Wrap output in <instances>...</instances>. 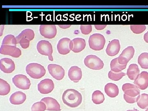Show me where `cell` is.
<instances>
[{
  "instance_id": "obj_21",
  "label": "cell",
  "mask_w": 148,
  "mask_h": 111,
  "mask_svg": "<svg viewBox=\"0 0 148 111\" xmlns=\"http://www.w3.org/2000/svg\"><path fill=\"white\" fill-rule=\"evenodd\" d=\"M140 69L136 64H131L127 69V75L130 80H134L140 75Z\"/></svg>"
},
{
  "instance_id": "obj_11",
  "label": "cell",
  "mask_w": 148,
  "mask_h": 111,
  "mask_svg": "<svg viewBox=\"0 0 148 111\" xmlns=\"http://www.w3.org/2000/svg\"><path fill=\"white\" fill-rule=\"evenodd\" d=\"M0 53L5 55H9L14 58H18L21 55V49L13 46H1Z\"/></svg>"
},
{
  "instance_id": "obj_19",
  "label": "cell",
  "mask_w": 148,
  "mask_h": 111,
  "mask_svg": "<svg viewBox=\"0 0 148 111\" xmlns=\"http://www.w3.org/2000/svg\"><path fill=\"white\" fill-rule=\"evenodd\" d=\"M105 91L109 97L114 98L118 95L119 89L116 84L109 83L105 86Z\"/></svg>"
},
{
  "instance_id": "obj_6",
  "label": "cell",
  "mask_w": 148,
  "mask_h": 111,
  "mask_svg": "<svg viewBox=\"0 0 148 111\" xmlns=\"http://www.w3.org/2000/svg\"><path fill=\"white\" fill-rule=\"evenodd\" d=\"M73 44L72 40L67 38L61 39L58 42L57 45L58 53L62 55H66L72 51Z\"/></svg>"
},
{
  "instance_id": "obj_23",
  "label": "cell",
  "mask_w": 148,
  "mask_h": 111,
  "mask_svg": "<svg viewBox=\"0 0 148 111\" xmlns=\"http://www.w3.org/2000/svg\"><path fill=\"white\" fill-rule=\"evenodd\" d=\"M137 105L142 109H148V94L143 93L138 96Z\"/></svg>"
},
{
  "instance_id": "obj_14",
  "label": "cell",
  "mask_w": 148,
  "mask_h": 111,
  "mask_svg": "<svg viewBox=\"0 0 148 111\" xmlns=\"http://www.w3.org/2000/svg\"><path fill=\"white\" fill-rule=\"evenodd\" d=\"M122 90L124 94L132 98H135L140 95V90L135 85L125 83L122 86Z\"/></svg>"
},
{
  "instance_id": "obj_29",
  "label": "cell",
  "mask_w": 148,
  "mask_h": 111,
  "mask_svg": "<svg viewBox=\"0 0 148 111\" xmlns=\"http://www.w3.org/2000/svg\"><path fill=\"white\" fill-rule=\"evenodd\" d=\"M17 44L16 37L11 34L6 36L3 40L2 45L13 46L16 47Z\"/></svg>"
},
{
  "instance_id": "obj_4",
  "label": "cell",
  "mask_w": 148,
  "mask_h": 111,
  "mask_svg": "<svg viewBox=\"0 0 148 111\" xmlns=\"http://www.w3.org/2000/svg\"><path fill=\"white\" fill-rule=\"evenodd\" d=\"M37 50L38 52L41 54L48 56L49 61H53V57L52 56L53 53V47L51 44L48 41L45 40H42L40 41L37 44Z\"/></svg>"
},
{
  "instance_id": "obj_32",
  "label": "cell",
  "mask_w": 148,
  "mask_h": 111,
  "mask_svg": "<svg viewBox=\"0 0 148 111\" xmlns=\"http://www.w3.org/2000/svg\"><path fill=\"white\" fill-rule=\"evenodd\" d=\"M46 110V106L42 102L35 103L32 106V111H45Z\"/></svg>"
},
{
  "instance_id": "obj_30",
  "label": "cell",
  "mask_w": 148,
  "mask_h": 111,
  "mask_svg": "<svg viewBox=\"0 0 148 111\" xmlns=\"http://www.w3.org/2000/svg\"><path fill=\"white\" fill-rule=\"evenodd\" d=\"M126 75L125 73L123 72H119V73H115L112 71H110L108 73L109 78L111 80L114 81H118L119 80L121 79L123 77L125 76Z\"/></svg>"
},
{
  "instance_id": "obj_25",
  "label": "cell",
  "mask_w": 148,
  "mask_h": 111,
  "mask_svg": "<svg viewBox=\"0 0 148 111\" xmlns=\"http://www.w3.org/2000/svg\"><path fill=\"white\" fill-rule=\"evenodd\" d=\"M127 65H122L118 61L117 58L113 59L110 63L111 70L115 73H119L126 69Z\"/></svg>"
},
{
  "instance_id": "obj_12",
  "label": "cell",
  "mask_w": 148,
  "mask_h": 111,
  "mask_svg": "<svg viewBox=\"0 0 148 111\" xmlns=\"http://www.w3.org/2000/svg\"><path fill=\"white\" fill-rule=\"evenodd\" d=\"M15 69V64L11 59L5 58L0 60V69L5 73H11Z\"/></svg>"
},
{
  "instance_id": "obj_33",
  "label": "cell",
  "mask_w": 148,
  "mask_h": 111,
  "mask_svg": "<svg viewBox=\"0 0 148 111\" xmlns=\"http://www.w3.org/2000/svg\"><path fill=\"white\" fill-rule=\"evenodd\" d=\"M80 30L83 34L88 35L92 31L91 25H81Z\"/></svg>"
},
{
  "instance_id": "obj_15",
  "label": "cell",
  "mask_w": 148,
  "mask_h": 111,
  "mask_svg": "<svg viewBox=\"0 0 148 111\" xmlns=\"http://www.w3.org/2000/svg\"><path fill=\"white\" fill-rule=\"evenodd\" d=\"M41 102L45 103L46 106V110L49 111H60V105L54 98L51 97H45L41 100Z\"/></svg>"
},
{
  "instance_id": "obj_10",
  "label": "cell",
  "mask_w": 148,
  "mask_h": 111,
  "mask_svg": "<svg viewBox=\"0 0 148 111\" xmlns=\"http://www.w3.org/2000/svg\"><path fill=\"white\" fill-rule=\"evenodd\" d=\"M54 84L53 81L49 79H45L41 81L38 84V90L42 94H47L53 91Z\"/></svg>"
},
{
  "instance_id": "obj_27",
  "label": "cell",
  "mask_w": 148,
  "mask_h": 111,
  "mask_svg": "<svg viewBox=\"0 0 148 111\" xmlns=\"http://www.w3.org/2000/svg\"><path fill=\"white\" fill-rule=\"evenodd\" d=\"M138 63L142 69H148V53H141L138 57Z\"/></svg>"
},
{
  "instance_id": "obj_40",
  "label": "cell",
  "mask_w": 148,
  "mask_h": 111,
  "mask_svg": "<svg viewBox=\"0 0 148 111\" xmlns=\"http://www.w3.org/2000/svg\"><path fill=\"white\" fill-rule=\"evenodd\" d=\"M126 111H140L138 110H137V109L134 108V109H133V110H127Z\"/></svg>"
},
{
  "instance_id": "obj_20",
  "label": "cell",
  "mask_w": 148,
  "mask_h": 111,
  "mask_svg": "<svg viewBox=\"0 0 148 111\" xmlns=\"http://www.w3.org/2000/svg\"><path fill=\"white\" fill-rule=\"evenodd\" d=\"M73 44V47L72 51L74 53H79L81 52L86 46L85 40L82 38H77L72 40Z\"/></svg>"
},
{
  "instance_id": "obj_28",
  "label": "cell",
  "mask_w": 148,
  "mask_h": 111,
  "mask_svg": "<svg viewBox=\"0 0 148 111\" xmlns=\"http://www.w3.org/2000/svg\"><path fill=\"white\" fill-rule=\"evenodd\" d=\"M10 91L9 84L4 80L0 79V95H6Z\"/></svg>"
},
{
  "instance_id": "obj_24",
  "label": "cell",
  "mask_w": 148,
  "mask_h": 111,
  "mask_svg": "<svg viewBox=\"0 0 148 111\" xmlns=\"http://www.w3.org/2000/svg\"><path fill=\"white\" fill-rule=\"evenodd\" d=\"M105 100L104 94L100 90H95L92 93V100L94 104L96 105H100L103 103Z\"/></svg>"
},
{
  "instance_id": "obj_41",
  "label": "cell",
  "mask_w": 148,
  "mask_h": 111,
  "mask_svg": "<svg viewBox=\"0 0 148 111\" xmlns=\"http://www.w3.org/2000/svg\"><path fill=\"white\" fill-rule=\"evenodd\" d=\"M145 111H148V109H147V110H146Z\"/></svg>"
},
{
  "instance_id": "obj_13",
  "label": "cell",
  "mask_w": 148,
  "mask_h": 111,
  "mask_svg": "<svg viewBox=\"0 0 148 111\" xmlns=\"http://www.w3.org/2000/svg\"><path fill=\"white\" fill-rule=\"evenodd\" d=\"M134 84L141 90H144L148 87V73L143 71L135 79Z\"/></svg>"
},
{
  "instance_id": "obj_35",
  "label": "cell",
  "mask_w": 148,
  "mask_h": 111,
  "mask_svg": "<svg viewBox=\"0 0 148 111\" xmlns=\"http://www.w3.org/2000/svg\"><path fill=\"white\" fill-rule=\"evenodd\" d=\"M123 98L127 102V103L130 104H133L137 102V99H138V96L135 98H132V97H129L125 94L123 95Z\"/></svg>"
},
{
  "instance_id": "obj_38",
  "label": "cell",
  "mask_w": 148,
  "mask_h": 111,
  "mask_svg": "<svg viewBox=\"0 0 148 111\" xmlns=\"http://www.w3.org/2000/svg\"><path fill=\"white\" fill-rule=\"evenodd\" d=\"M144 40L147 43H148V31L144 35Z\"/></svg>"
},
{
  "instance_id": "obj_36",
  "label": "cell",
  "mask_w": 148,
  "mask_h": 111,
  "mask_svg": "<svg viewBox=\"0 0 148 111\" xmlns=\"http://www.w3.org/2000/svg\"><path fill=\"white\" fill-rule=\"evenodd\" d=\"M117 60L119 63L122 65H127L128 62L127 59L122 56H119L117 57Z\"/></svg>"
},
{
  "instance_id": "obj_1",
  "label": "cell",
  "mask_w": 148,
  "mask_h": 111,
  "mask_svg": "<svg viewBox=\"0 0 148 111\" xmlns=\"http://www.w3.org/2000/svg\"><path fill=\"white\" fill-rule=\"evenodd\" d=\"M63 103L70 108H76L82 102V96L78 91L74 89H67L62 95Z\"/></svg>"
},
{
  "instance_id": "obj_39",
  "label": "cell",
  "mask_w": 148,
  "mask_h": 111,
  "mask_svg": "<svg viewBox=\"0 0 148 111\" xmlns=\"http://www.w3.org/2000/svg\"><path fill=\"white\" fill-rule=\"evenodd\" d=\"M61 29H66L71 27V25H58Z\"/></svg>"
},
{
  "instance_id": "obj_9",
  "label": "cell",
  "mask_w": 148,
  "mask_h": 111,
  "mask_svg": "<svg viewBox=\"0 0 148 111\" xmlns=\"http://www.w3.org/2000/svg\"><path fill=\"white\" fill-rule=\"evenodd\" d=\"M40 32L46 38L52 39L56 36L57 29L54 25H41L40 27Z\"/></svg>"
},
{
  "instance_id": "obj_17",
  "label": "cell",
  "mask_w": 148,
  "mask_h": 111,
  "mask_svg": "<svg viewBox=\"0 0 148 111\" xmlns=\"http://www.w3.org/2000/svg\"><path fill=\"white\" fill-rule=\"evenodd\" d=\"M68 76L69 79L74 82H78L82 77L81 69L78 66H72L69 69Z\"/></svg>"
},
{
  "instance_id": "obj_8",
  "label": "cell",
  "mask_w": 148,
  "mask_h": 111,
  "mask_svg": "<svg viewBox=\"0 0 148 111\" xmlns=\"http://www.w3.org/2000/svg\"><path fill=\"white\" fill-rule=\"evenodd\" d=\"M48 70L53 78L61 80L65 76V70L62 66L55 64H50L48 66Z\"/></svg>"
},
{
  "instance_id": "obj_7",
  "label": "cell",
  "mask_w": 148,
  "mask_h": 111,
  "mask_svg": "<svg viewBox=\"0 0 148 111\" xmlns=\"http://www.w3.org/2000/svg\"><path fill=\"white\" fill-rule=\"evenodd\" d=\"M12 82L17 88L22 90H28L31 83L30 80L24 75H17L13 77Z\"/></svg>"
},
{
  "instance_id": "obj_31",
  "label": "cell",
  "mask_w": 148,
  "mask_h": 111,
  "mask_svg": "<svg viewBox=\"0 0 148 111\" xmlns=\"http://www.w3.org/2000/svg\"><path fill=\"white\" fill-rule=\"evenodd\" d=\"M130 29L133 33L135 34H142L146 30V27L145 25H131Z\"/></svg>"
},
{
  "instance_id": "obj_16",
  "label": "cell",
  "mask_w": 148,
  "mask_h": 111,
  "mask_svg": "<svg viewBox=\"0 0 148 111\" xmlns=\"http://www.w3.org/2000/svg\"><path fill=\"white\" fill-rule=\"evenodd\" d=\"M120 48L119 40L114 39L108 45L106 49V53L109 56H115L119 53Z\"/></svg>"
},
{
  "instance_id": "obj_5",
  "label": "cell",
  "mask_w": 148,
  "mask_h": 111,
  "mask_svg": "<svg viewBox=\"0 0 148 111\" xmlns=\"http://www.w3.org/2000/svg\"><path fill=\"white\" fill-rule=\"evenodd\" d=\"M85 65L90 69L100 70L103 69L104 64L103 61L96 56H87L84 60Z\"/></svg>"
},
{
  "instance_id": "obj_18",
  "label": "cell",
  "mask_w": 148,
  "mask_h": 111,
  "mask_svg": "<svg viewBox=\"0 0 148 111\" xmlns=\"http://www.w3.org/2000/svg\"><path fill=\"white\" fill-rule=\"evenodd\" d=\"M27 99V95L24 92L17 91L13 93L9 98L10 101L14 105H20L23 104Z\"/></svg>"
},
{
  "instance_id": "obj_2",
  "label": "cell",
  "mask_w": 148,
  "mask_h": 111,
  "mask_svg": "<svg viewBox=\"0 0 148 111\" xmlns=\"http://www.w3.org/2000/svg\"><path fill=\"white\" fill-rule=\"evenodd\" d=\"M26 72L28 75L34 79H39L44 76L46 70L44 67L38 63H31L26 67Z\"/></svg>"
},
{
  "instance_id": "obj_22",
  "label": "cell",
  "mask_w": 148,
  "mask_h": 111,
  "mask_svg": "<svg viewBox=\"0 0 148 111\" xmlns=\"http://www.w3.org/2000/svg\"><path fill=\"white\" fill-rule=\"evenodd\" d=\"M35 34L33 30L31 29H26L23 30L16 37L17 42L21 38H25L30 41H32L34 38Z\"/></svg>"
},
{
  "instance_id": "obj_34",
  "label": "cell",
  "mask_w": 148,
  "mask_h": 111,
  "mask_svg": "<svg viewBox=\"0 0 148 111\" xmlns=\"http://www.w3.org/2000/svg\"><path fill=\"white\" fill-rule=\"evenodd\" d=\"M29 40L25 38H21L17 42V44H20V45L22 48L26 49L29 47L30 45Z\"/></svg>"
},
{
  "instance_id": "obj_3",
  "label": "cell",
  "mask_w": 148,
  "mask_h": 111,
  "mask_svg": "<svg viewBox=\"0 0 148 111\" xmlns=\"http://www.w3.org/2000/svg\"><path fill=\"white\" fill-rule=\"evenodd\" d=\"M106 40L103 35L94 34L89 37L88 44L90 48L95 51H100L104 48Z\"/></svg>"
},
{
  "instance_id": "obj_37",
  "label": "cell",
  "mask_w": 148,
  "mask_h": 111,
  "mask_svg": "<svg viewBox=\"0 0 148 111\" xmlns=\"http://www.w3.org/2000/svg\"><path fill=\"white\" fill-rule=\"evenodd\" d=\"M107 25H95V29L98 30H103L106 28Z\"/></svg>"
},
{
  "instance_id": "obj_26",
  "label": "cell",
  "mask_w": 148,
  "mask_h": 111,
  "mask_svg": "<svg viewBox=\"0 0 148 111\" xmlns=\"http://www.w3.org/2000/svg\"><path fill=\"white\" fill-rule=\"evenodd\" d=\"M135 50L134 47L132 46L127 47V48L123 51L119 56H122L126 58L128 62L134 56L135 54Z\"/></svg>"
}]
</instances>
